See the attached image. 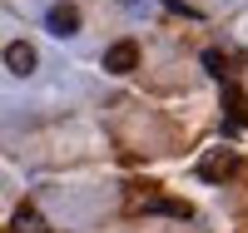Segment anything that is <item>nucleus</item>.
<instances>
[{
	"label": "nucleus",
	"mask_w": 248,
	"mask_h": 233,
	"mask_svg": "<svg viewBox=\"0 0 248 233\" xmlns=\"http://www.w3.org/2000/svg\"><path fill=\"white\" fill-rule=\"evenodd\" d=\"M233 164H238V154L229 149V144H218V149H209V154L194 164V174H199L203 184H218V179H229V174H233Z\"/></svg>",
	"instance_id": "1"
},
{
	"label": "nucleus",
	"mask_w": 248,
	"mask_h": 233,
	"mask_svg": "<svg viewBox=\"0 0 248 233\" xmlns=\"http://www.w3.org/2000/svg\"><path fill=\"white\" fill-rule=\"evenodd\" d=\"M144 208H154V214H169V218H194V208L189 203H179V199H144Z\"/></svg>",
	"instance_id": "5"
},
{
	"label": "nucleus",
	"mask_w": 248,
	"mask_h": 233,
	"mask_svg": "<svg viewBox=\"0 0 248 233\" xmlns=\"http://www.w3.org/2000/svg\"><path fill=\"white\" fill-rule=\"evenodd\" d=\"M203 65H209V70H214L218 79H223V75H229V70H223V55H218V50H203Z\"/></svg>",
	"instance_id": "8"
},
{
	"label": "nucleus",
	"mask_w": 248,
	"mask_h": 233,
	"mask_svg": "<svg viewBox=\"0 0 248 233\" xmlns=\"http://www.w3.org/2000/svg\"><path fill=\"white\" fill-rule=\"evenodd\" d=\"M45 30H50V35H60V40L79 35V5H70V0L50 5V10H45Z\"/></svg>",
	"instance_id": "2"
},
{
	"label": "nucleus",
	"mask_w": 248,
	"mask_h": 233,
	"mask_svg": "<svg viewBox=\"0 0 248 233\" xmlns=\"http://www.w3.org/2000/svg\"><path fill=\"white\" fill-rule=\"evenodd\" d=\"M223 104H229V114H233V119H248V114H243L248 104H243V94H238V90H229V99H223Z\"/></svg>",
	"instance_id": "7"
},
{
	"label": "nucleus",
	"mask_w": 248,
	"mask_h": 233,
	"mask_svg": "<svg viewBox=\"0 0 248 233\" xmlns=\"http://www.w3.org/2000/svg\"><path fill=\"white\" fill-rule=\"evenodd\" d=\"M40 228H45V223H40V214H35L30 203H20V208H15V223H10V233H40Z\"/></svg>",
	"instance_id": "6"
},
{
	"label": "nucleus",
	"mask_w": 248,
	"mask_h": 233,
	"mask_svg": "<svg viewBox=\"0 0 248 233\" xmlns=\"http://www.w3.org/2000/svg\"><path fill=\"white\" fill-rule=\"evenodd\" d=\"M5 233H10V228H5Z\"/></svg>",
	"instance_id": "10"
},
{
	"label": "nucleus",
	"mask_w": 248,
	"mask_h": 233,
	"mask_svg": "<svg viewBox=\"0 0 248 233\" xmlns=\"http://www.w3.org/2000/svg\"><path fill=\"white\" fill-rule=\"evenodd\" d=\"M5 70L10 75H35V45L10 40V45H5Z\"/></svg>",
	"instance_id": "4"
},
{
	"label": "nucleus",
	"mask_w": 248,
	"mask_h": 233,
	"mask_svg": "<svg viewBox=\"0 0 248 233\" xmlns=\"http://www.w3.org/2000/svg\"><path fill=\"white\" fill-rule=\"evenodd\" d=\"M105 70H109V75H129V70H139V45H134V40L109 45V50H105Z\"/></svg>",
	"instance_id": "3"
},
{
	"label": "nucleus",
	"mask_w": 248,
	"mask_h": 233,
	"mask_svg": "<svg viewBox=\"0 0 248 233\" xmlns=\"http://www.w3.org/2000/svg\"><path fill=\"white\" fill-rule=\"evenodd\" d=\"M124 5H144V0H124Z\"/></svg>",
	"instance_id": "9"
}]
</instances>
